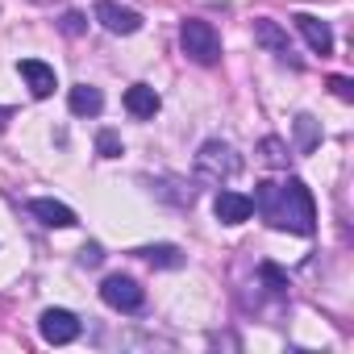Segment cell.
Segmentation results:
<instances>
[{
    "label": "cell",
    "mask_w": 354,
    "mask_h": 354,
    "mask_svg": "<svg viewBox=\"0 0 354 354\" xmlns=\"http://www.w3.org/2000/svg\"><path fill=\"white\" fill-rule=\"evenodd\" d=\"M150 188H154V196H162V201H171V205H180V209L192 205V192H175V188H180L175 180H158V184H150Z\"/></svg>",
    "instance_id": "obj_17"
},
{
    "label": "cell",
    "mask_w": 354,
    "mask_h": 354,
    "mask_svg": "<svg viewBox=\"0 0 354 354\" xmlns=\"http://www.w3.org/2000/svg\"><path fill=\"white\" fill-rule=\"evenodd\" d=\"M96 154L100 158H117L121 154V133L117 129H100L96 133Z\"/></svg>",
    "instance_id": "obj_18"
},
{
    "label": "cell",
    "mask_w": 354,
    "mask_h": 354,
    "mask_svg": "<svg viewBox=\"0 0 354 354\" xmlns=\"http://www.w3.org/2000/svg\"><path fill=\"white\" fill-rule=\"evenodd\" d=\"M80 263H84V267H100V263H104V250H100L96 242H88V246L80 250Z\"/></svg>",
    "instance_id": "obj_21"
},
{
    "label": "cell",
    "mask_w": 354,
    "mask_h": 354,
    "mask_svg": "<svg viewBox=\"0 0 354 354\" xmlns=\"http://www.w3.org/2000/svg\"><path fill=\"white\" fill-rule=\"evenodd\" d=\"M92 17H96L109 34H121V38H129V34H138V30H142V13H133V9H125V5H117V0H96Z\"/></svg>",
    "instance_id": "obj_5"
},
{
    "label": "cell",
    "mask_w": 354,
    "mask_h": 354,
    "mask_svg": "<svg viewBox=\"0 0 354 354\" xmlns=\"http://www.w3.org/2000/svg\"><path fill=\"white\" fill-rule=\"evenodd\" d=\"M317 142H321V121H317L313 113H300V117H296V150L308 154Z\"/></svg>",
    "instance_id": "obj_15"
},
{
    "label": "cell",
    "mask_w": 354,
    "mask_h": 354,
    "mask_svg": "<svg viewBox=\"0 0 354 354\" xmlns=\"http://www.w3.org/2000/svg\"><path fill=\"white\" fill-rule=\"evenodd\" d=\"M38 333H42L50 346H67V342L80 337V317L67 313V308H46V313L38 317Z\"/></svg>",
    "instance_id": "obj_6"
},
{
    "label": "cell",
    "mask_w": 354,
    "mask_h": 354,
    "mask_svg": "<svg viewBox=\"0 0 354 354\" xmlns=\"http://www.w3.org/2000/svg\"><path fill=\"white\" fill-rule=\"evenodd\" d=\"M38 5H42V0H38Z\"/></svg>",
    "instance_id": "obj_23"
},
{
    "label": "cell",
    "mask_w": 354,
    "mask_h": 354,
    "mask_svg": "<svg viewBox=\"0 0 354 354\" xmlns=\"http://www.w3.org/2000/svg\"><path fill=\"white\" fill-rule=\"evenodd\" d=\"M158 109H162V100H158V92H154L150 84H133V88H125V113H129V117L150 121Z\"/></svg>",
    "instance_id": "obj_11"
},
{
    "label": "cell",
    "mask_w": 354,
    "mask_h": 354,
    "mask_svg": "<svg viewBox=\"0 0 354 354\" xmlns=\"http://www.w3.org/2000/svg\"><path fill=\"white\" fill-rule=\"evenodd\" d=\"M100 300H104L109 308H117V313H138V308L146 304V292H142V283L129 279V275H109V279L100 283Z\"/></svg>",
    "instance_id": "obj_4"
},
{
    "label": "cell",
    "mask_w": 354,
    "mask_h": 354,
    "mask_svg": "<svg viewBox=\"0 0 354 354\" xmlns=\"http://www.w3.org/2000/svg\"><path fill=\"white\" fill-rule=\"evenodd\" d=\"M9 121H13V109H9V104H0V133L9 129Z\"/></svg>",
    "instance_id": "obj_22"
},
{
    "label": "cell",
    "mask_w": 354,
    "mask_h": 354,
    "mask_svg": "<svg viewBox=\"0 0 354 354\" xmlns=\"http://www.w3.org/2000/svg\"><path fill=\"white\" fill-rule=\"evenodd\" d=\"M254 42H259L267 55H275L279 63H292V67H296V59H292V42H288V30H283L279 21L259 17V21H254Z\"/></svg>",
    "instance_id": "obj_7"
},
{
    "label": "cell",
    "mask_w": 354,
    "mask_h": 354,
    "mask_svg": "<svg viewBox=\"0 0 354 354\" xmlns=\"http://www.w3.org/2000/svg\"><path fill=\"white\" fill-rule=\"evenodd\" d=\"M213 213H217V221H221V225H242V221H250L254 205H250V196L221 188V192H217V201H213Z\"/></svg>",
    "instance_id": "obj_8"
},
{
    "label": "cell",
    "mask_w": 354,
    "mask_h": 354,
    "mask_svg": "<svg viewBox=\"0 0 354 354\" xmlns=\"http://www.w3.org/2000/svg\"><path fill=\"white\" fill-rule=\"evenodd\" d=\"M250 205L271 230H288V234H300V238H308L317 230V205H313V192L300 180H288V184L263 180L254 188Z\"/></svg>",
    "instance_id": "obj_1"
},
{
    "label": "cell",
    "mask_w": 354,
    "mask_h": 354,
    "mask_svg": "<svg viewBox=\"0 0 354 354\" xmlns=\"http://www.w3.org/2000/svg\"><path fill=\"white\" fill-rule=\"evenodd\" d=\"M259 150H263V158H267L271 167H288V142H283V138H263Z\"/></svg>",
    "instance_id": "obj_16"
},
{
    "label": "cell",
    "mask_w": 354,
    "mask_h": 354,
    "mask_svg": "<svg viewBox=\"0 0 354 354\" xmlns=\"http://www.w3.org/2000/svg\"><path fill=\"white\" fill-rule=\"evenodd\" d=\"M17 71H21L26 88H30L38 100H46V96L55 92V67H46L42 59H21V63H17Z\"/></svg>",
    "instance_id": "obj_10"
},
{
    "label": "cell",
    "mask_w": 354,
    "mask_h": 354,
    "mask_svg": "<svg viewBox=\"0 0 354 354\" xmlns=\"http://www.w3.org/2000/svg\"><path fill=\"white\" fill-rule=\"evenodd\" d=\"M242 171V158L230 142L221 138H209L201 150H196V162H192V175H196V184H209V188H221L230 184L234 175Z\"/></svg>",
    "instance_id": "obj_2"
},
{
    "label": "cell",
    "mask_w": 354,
    "mask_h": 354,
    "mask_svg": "<svg viewBox=\"0 0 354 354\" xmlns=\"http://www.w3.org/2000/svg\"><path fill=\"white\" fill-rule=\"evenodd\" d=\"M329 92H333L337 100H354V84H350L346 75H329Z\"/></svg>",
    "instance_id": "obj_20"
},
{
    "label": "cell",
    "mask_w": 354,
    "mask_h": 354,
    "mask_svg": "<svg viewBox=\"0 0 354 354\" xmlns=\"http://www.w3.org/2000/svg\"><path fill=\"white\" fill-rule=\"evenodd\" d=\"M30 213H34L42 225H50V230H71V225H75V213H71L63 201H50V196L30 201Z\"/></svg>",
    "instance_id": "obj_12"
},
{
    "label": "cell",
    "mask_w": 354,
    "mask_h": 354,
    "mask_svg": "<svg viewBox=\"0 0 354 354\" xmlns=\"http://www.w3.org/2000/svg\"><path fill=\"white\" fill-rule=\"evenodd\" d=\"M180 46H184V55H188L192 63H201V67H213V63L221 59V38H217V30H213L209 21H201V17H188V21L180 26Z\"/></svg>",
    "instance_id": "obj_3"
},
{
    "label": "cell",
    "mask_w": 354,
    "mask_h": 354,
    "mask_svg": "<svg viewBox=\"0 0 354 354\" xmlns=\"http://www.w3.org/2000/svg\"><path fill=\"white\" fill-rule=\"evenodd\" d=\"M138 259H146L150 267H184V250L171 246V242H158V246H142Z\"/></svg>",
    "instance_id": "obj_14"
},
{
    "label": "cell",
    "mask_w": 354,
    "mask_h": 354,
    "mask_svg": "<svg viewBox=\"0 0 354 354\" xmlns=\"http://www.w3.org/2000/svg\"><path fill=\"white\" fill-rule=\"evenodd\" d=\"M292 21H296V30L304 34V42H308L313 55H333V30H329L321 17H313V13H296Z\"/></svg>",
    "instance_id": "obj_9"
},
{
    "label": "cell",
    "mask_w": 354,
    "mask_h": 354,
    "mask_svg": "<svg viewBox=\"0 0 354 354\" xmlns=\"http://www.w3.org/2000/svg\"><path fill=\"white\" fill-rule=\"evenodd\" d=\"M67 109H71L75 117H100V109H104V92L92 88V84H75L71 96H67Z\"/></svg>",
    "instance_id": "obj_13"
},
{
    "label": "cell",
    "mask_w": 354,
    "mask_h": 354,
    "mask_svg": "<svg viewBox=\"0 0 354 354\" xmlns=\"http://www.w3.org/2000/svg\"><path fill=\"white\" fill-rule=\"evenodd\" d=\"M84 26H88V21H84V13H75V9H71V13H63V21H59V30H63L67 38H80V34H84Z\"/></svg>",
    "instance_id": "obj_19"
}]
</instances>
